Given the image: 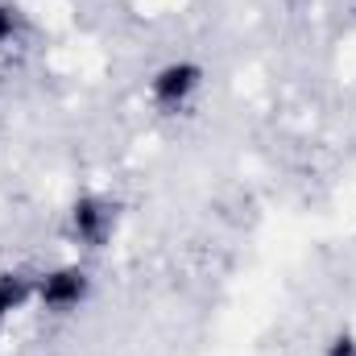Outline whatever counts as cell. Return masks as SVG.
<instances>
[{"instance_id":"cell-1","label":"cell","mask_w":356,"mask_h":356,"mask_svg":"<svg viewBox=\"0 0 356 356\" xmlns=\"http://www.w3.org/2000/svg\"><path fill=\"white\" fill-rule=\"evenodd\" d=\"M199 79H203V71H199L195 63H170V67H162V71L154 75L149 95H154L158 108H178L191 91L199 88Z\"/></svg>"},{"instance_id":"cell-2","label":"cell","mask_w":356,"mask_h":356,"mask_svg":"<svg viewBox=\"0 0 356 356\" xmlns=\"http://www.w3.org/2000/svg\"><path fill=\"white\" fill-rule=\"evenodd\" d=\"M38 294H42V302L54 307V311L79 307V302L88 298V273H83V269H54V273L42 277Z\"/></svg>"},{"instance_id":"cell-3","label":"cell","mask_w":356,"mask_h":356,"mask_svg":"<svg viewBox=\"0 0 356 356\" xmlns=\"http://www.w3.org/2000/svg\"><path fill=\"white\" fill-rule=\"evenodd\" d=\"M71 228H75L79 241H88V245H104V236H108V228H112V211H108V203H99V199H79V203L71 207Z\"/></svg>"},{"instance_id":"cell-4","label":"cell","mask_w":356,"mask_h":356,"mask_svg":"<svg viewBox=\"0 0 356 356\" xmlns=\"http://www.w3.org/2000/svg\"><path fill=\"white\" fill-rule=\"evenodd\" d=\"M29 298V277L25 273H0V319L8 311H17Z\"/></svg>"},{"instance_id":"cell-5","label":"cell","mask_w":356,"mask_h":356,"mask_svg":"<svg viewBox=\"0 0 356 356\" xmlns=\"http://www.w3.org/2000/svg\"><path fill=\"white\" fill-rule=\"evenodd\" d=\"M17 33V8H8V4H0V46L8 42Z\"/></svg>"},{"instance_id":"cell-6","label":"cell","mask_w":356,"mask_h":356,"mask_svg":"<svg viewBox=\"0 0 356 356\" xmlns=\"http://www.w3.org/2000/svg\"><path fill=\"white\" fill-rule=\"evenodd\" d=\"M327 356H356V340L353 336H336L332 348H327Z\"/></svg>"}]
</instances>
